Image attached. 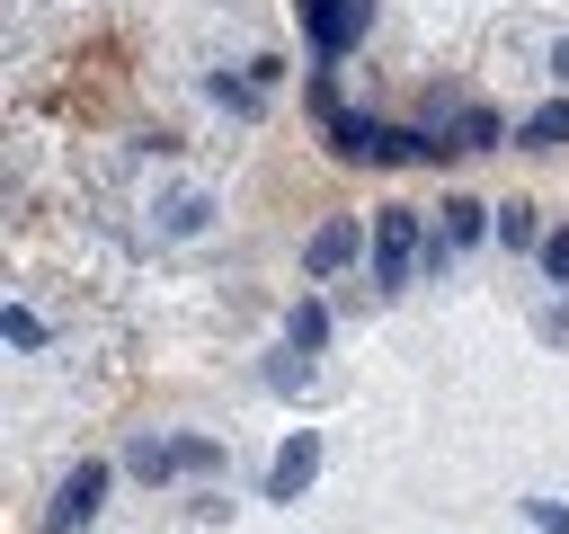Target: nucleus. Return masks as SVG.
Listing matches in <instances>:
<instances>
[{
	"instance_id": "obj_4",
	"label": "nucleus",
	"mask_w": 569,
	"mask_h": 534,
	"mask_svg": "<svg viewBox=\"0 0 569 534\" xmlns=\"http://www.w3.org/2000/svg\"><path fill=\"white\" fill-rule=\"evenodd\" d=\"M98 498H107V463L62 472V490H53V507H44V534H80V525L98 516Z\"/></svg>"
},
{
	"instance_id": "obj_6",
	"label": "nucleus",
	"mask_w": 569,
	"mask_h": 534,
	"mask_svg": "<svg viewBox=\"0 0 569 534\" xmlns=\"http://www.w3.org/2000/svg\"><path fill=\"white\" fill-rule=\"evenodd\" d=\"M311 472H320V436H311V427H293V436L276 445V463H267V498H302V490H311Z\"/></svg>"
},
{
	"instance_id": "obj_11",
	"label": "nucleus",
	"mask_w": 569,
	"mask_h": 534,
	"mask_svg": "<svg viewBox=\"0 0 569 534\" xmlns=\"http://www.w3.org/2000/svg\"><path fill=\"white\" fill-rule=\"evenodd\" d=\"M498 240L507 249H542V222H533V205L516 196V205H498Z\"/></svg>"
},
{
	"instance_id": "obj_7",
	"label": "nucleus",
	"mask_w": 569,
	"mask_h": 534,
	"mask_svg": "<svg viewBox=\"0 0 569 534\" xmlns=\"http://www.w3.org/2000/svg\"><path fill=\"white\" fill-rule=\"evenodd\" d=\"M480 231H498L489 222V205H471V196H445V222H436V240H427V267H445L453 249H471Z\"/></svg>"
},
{
	"instance_id": "obj_1",
	"label": "nucleus",
	"mask_w": 569,
	"mask_h": 534,
	"mask_svg": "<svg viewBox=\"0 0 569 534\" xmlns=\"http://www.w3.org/2000/svg\"><path fill=\"white\" fill-rule=\"evenodd\" d=\"M329 151L338 160H356V169H391V160H436L445 142H427V134H400V125H382V116H329Z\"/></svg>"
},
{
	"instance_id": "obj_5",
	"label": "nucleus",
	"mask_w": 569,
	"mask_h": 534,
	"mask_svg": "<svg viewBox=\"0 0 569 534\" xmlns=\"http://www.w3.org/2000/svg\"><path fill=\"white\" fill-rule=\"evenodd\" d=\"M436 125H445V151H498V134H507L498 107H480V98H453V107L436 98Z\"/></svg>"
},
{
	"instance_id": "obj_3",
	"label": "nucleus",
	"mask_w": 569,
	"mask_h": 534,
	"mask_svg": "<svg viewBox=\"0 0 569 534\" xmlns=\"http://www.w3.org/2000/svg\"><path fill=\"white\" fill-rule=\"evenodd\" d=\"M365 27H373V0H302V36H311V53H320V62L356 53V44H365Z\"/></svg>"
},
{
	"instance_id": "obj_16",
	"label": "nucleus",
	"mask_w": 569,
	"mask_h": 534,
	"mask_svg": "<svg viewBox=\"0 0 569 534\" xmlns=\"http://www.w3.org/2000/svg\"><path fill=\"white\" fill-rule=\"evenodd\" d=\"M551 71H560V80H569V36H560V44H551Z\"/></svg>"
},
{
	"instance_id": "obj_8",
	"label": "nucleus",
	"mask_w": 569,
	"mask_h": 534,
	"mask_svg": "<svg viewBox=\"0 0 569 534\" xmlns=\"http://www.w3.org/2000/svg\"><path fill=\"white\" fill-rule=\"evenodd\" d=\"M356 249H365V231H356V214H329V222H320V231L302 240V276H338V267H347Z\"/></svg>"
},
{
	"instance_id": "obj_13",
	"label": "nucleus",
	"mask_w": 569,
	"mask_h": 534,
	"mask_svg": "<svg viewBox=\"0 0 569 534\" xmlns=\"http://www.w3.org/2000/svg\"><path fill=\"white\" fill-rule=\"evenodd\" d=\"M542 276H551V285H569V222H560V231H542Z\"/></svg>"
},
{
	"instance_id": "obj_12",
	"label": "nucleus",
	"mask_w": 569,
	"mask_h": 534,
	"mask_svg": "<svg viewBox=\"0 0 569 534\" xmlns=\"http://www.w3.org/2000/svg\"><path fill=\"white\" fill-rule=\"evenodd\" d=\"M0 338H9V347H44V320H36V312H18V303H9V312H0Z\"/></svg>"
},
{
	"instance_id": "obj_2",
	"label": "nucleus",
	"mask_w": 569,
	"mask_h": 534,
	"mask_svg": "<svg viewBox=\"0 0 569 534\" xmlns=\"http://www.w3.org/2000/svg\"><path fill=\"white\" fill-rule=\"evenodd\" d=\"M418 258H427L418 214H409V205H382V214H373V285H382V294H400V285L418 276Z\"/></svg>"
},
{
	"instance_id": "obj_14",
	"label": "nucleus",
	"mask_w": 569,
	"mask_h": 534,
	"mask_svg": "<svg viewBox=\"0 0 569 534\" xmlns=\"http://www.w3.org/2000/svg\"><path fill=\"white\" fill-rule=\"evenodd\" d=\"M213 463H222V454H213L204 436H187V445H178V472H213Z\"/></svg>"
},
{
	"instance_id": "obj_9",
	"label": "nucleus",
	"mask_w": 569,
	"mask_h": 534,
	"mask_svg": "<svg viewBox=\"0 0 569 534\" xmlns=\"http://www.w3.org/2000/svg\"><path fill=\"white\" fill-rule=\"evenodd\" d=\"M516 142H533V151H560V142H569V98H551V107H533V116L516 125Z\"/></svg>"
},
{
	"instance_id": "obj_15",
	"label": "nucleus",
	"mask_w": 569,
	"mask_h": 534,
	"mask_svg": "<svg viewBox=\"0 0 569 534\" xmlns=\"http://www.w3.org/2000/svg\"><path fill=\"white\" fill-rule=\"evenodd\" d=\"M525 516H533L542 534H569V507H551V498H525Z\"/></svg>"
},
{
	"instance_id": "obj_10",
	"label": "nucleus",
	"mask_w": 569,
	"mask_h": 534,
	"mask_svg": "<svg viewBox=\"0 0 569 534\" xmlns=\"http://www.w3.org/2000/svg\"><path fill=\"white\" fill-rule=\"evenodd\" d=\"M284 338H293L302 356H311V347H329V303H311V294H302V303L284 312Z\"/></svg>"
}]
</instances>
